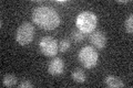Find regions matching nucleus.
<instances>
[{
  "instance_id": "nucleus-14",
  "label": "nucleus",
  "mask_w": 133,
  "mask_h": 88,
  "mask_svg": "<svg viewBox=\"0 0 133 88\" xmlns=\"http://www.w3.org/2000/svg\"><path fill=\"white\" fill-rule=\"evenodd\" d=\"M19 87L20 88H32L33 87V84L29 81H23L22 83L19 84Z\"/></svg>"
},
{
  "instance_id": "nucleus-6",
  "label": "nucleus",
  "mask_w": 133,
  "mask_h": 88,
  "mask_svg": "<svg viewBox=\"0 0 133 88\" xmlns=\"http://www.w3.org/2000/svg\"><path fill=\"white\" fill-rule=\"evenodd\" d=\"M64 70V62L60 57H53L48 64V72L52 76H59Z\"/></svg>"
},
{
  "instance_id": "nucleus-9",
  "label": "nucleus",
  "mask_w": 133,
  "mask_h": 88,
  "mask_svg": "<svg viewBox=\"0 0 133 88\" xmlns=\"http://www.w3.org/2000/svg\"><path fill=\"white\" fill-rule=\"evenodd\" d=\"M72 79L76 83H79V84L84 83L85 79H87V75L84 73V70L81 69V68H76L72 72Z\"/></svg>"
},
{
  "instance_id": "nucleus-4",
  "label": "nucleus",
  "mask_w": 133,
  "mask_h": 88,
  "mask_svg": "<svg viewBox=\"0 0 133 88\" xmlns=\"http://www.w3.org/2000/svg\"><path fill=\"white\" fill-rule=\"evenodd\" d=\"M35 36V27L30 22H23L18 28L16 33V40L20 45H28L33 41Z\"/></svg>"
},
{
  "instance_id": "nucleus-8",
  "label": "nucleus",
  "mask_w": 133,
  "mask_h": 88,
  "mask_svg": "<svg viewBox=\"0 0 133 88\" xmlns=\"http://www.w3.org/2000/svg\"><path fill=\"white\" fill-rule=\"evenodd\" d=\"M104 84L110 88H122V87L125 86L121 79H120L119 77H116V76H113V75L107 76L104 78Z\"/></svg>"
},
{
  "instance_id": "nucleus-15",
  "label": "nucleus",
  "mask_w": 133,
  "mask_h": 88,
  "mask_svg": "<svg viewBox=\"0 0 133 88\" xmlns=\"http://www.w3.org/2000/svg\"><path fill=\"white\" fill-rule=\"evenodd\" d=\"M57 2H58V3H60V5H64V3H66L68 1H58V0H57Z\"/></svg>"
},
{
  "instance_id": "nucleus-11",
  "label": "nucleus",
  "mask_w": 133,
  "mask_h": 88,
  "mask_svg": "<svg viewBox=\"0 0 133 88\" xmlns=\"http://www.w3.org/2000/svg\"><path fill=\"white\" fill-rule=\"evenodd\" d=\"M71 37L72 40L74 42H77V43H80V42H82L83 40H84V33L81 32L80 30H73L71 32Z\"/></svg>"
},
{
  "instance_id": "nucleus-12",
  "label": "nucleus",
  "mask_w": 133,
  "mask_h": 88,
  "mask_svg": "<svg viewBox=\"0 0 133 88\" xmlns=\"http://www.w3.org/2000/svg\"><path fill=\"white\" fill-rule=\"evenodd\" d=\"M70 41L68 39H62L60 40V42L58 43V49H59L60 52H66L70 49Z\"/></svg>"
},
{
  "instance_id": "nucleus-13",
  "label": "nucleus",
  "mask_w": 133,
  "mask_h": 88,
  "mask_svg": "<svg viewBox=\"0 0 133 88\" xmlns=\"http://www.w3.org/2000/svg\"><path fill=\"white\" fill-rule=\"evenodd\" d=\"M124 27H125V30H127L128 33L131 34V33L133 32V14L132 13L127 18L125 23H124Z\"/></svg>"
},
{
  "instance_id": "nucleus-2",
  "label": "nucleus",
  "mask_w": 133,
  "mask_h": 88,
  "mask_svg": "<svg viewBox=\"0 0 133 88\" xmlns=\"http://www.w3.org/2000/svg\"><path fill=\"white\" fill-rule=\"evenodd\" d=\"M98 23V18L93 12L91 11H83L77 17L76 26L78 30L85 33H92L94 31Z\"/></svg>"
},
{
  "instance_id": "nucleus-10",
  "label": "nucleus",
  "mask_w": 133,
  "mask_h": 88,
  "mask_svg": "<svg viewBox=\"0 0 133 88\" xmlns=\"http://www.w3.org/2000/svg\"><path fill=\"white\" fill-rule=\"evenodd\" d=\"M2 84H3V86H6V87H14L17 85V77L12 74H7L3 76Z\"/></svg>"
},
{
  "instance_id": "nucleus-3",
  "label": "nucleus",
  "mask_w": 133,
  "mask_h": 88,
  "mask_svg": "<svg viewBox=\"0 0 133 88\" xmlns=\"http://www.w3.org/2000/svg\"><path fill=\"white\" fill-rule=\"evenodd\" d=\"M79 62L84 68H93L98 64L99 54L93 46H84L80 50L79 52Z\"/></svg>"
},
{
  "instance_id": "nucleus-7",
  "label": "nucleus",
  "mask_w": 133,
  "mask_h": 88,
  "mask_svg": "<svg viewBox=\"0 0 133 88\" xmlns=\"http://www.w3.org/2000/svg\"><path fill=\"white\" fill-rule=\"evenodd\" d=\"M90 41L91 43L93 44V46H95L97 49H104L105 47V44H107V36L104 34V32L97 30V31H93L91 33V36H90Z\"/></svg>"
},
{
  "instance_id": "nucleus-16",
  "label": "nucleus",
  "mask_w": 133,
  "mask_h": 88,
  "mask_svg": "<svg viewBox=\"0 0 133 88\" xmlns=\"http://www.w3.org/2000/svg\"><path fill=\"white\" fill-rule=\"evenodd\" d=\"M119 2H120V3H128L129 1H123V0H119Z\"/></svg>"
},
{
  "instance_id": "nucleus-5",
  "label": "nucleus",
  "mask_w": 133,
  "mask_h": 88,
  "mask_svg": "<svg viewBox=\"0 0 133 88\" xmlns=\"http://www.w3.org/2000/svg\"><path fill=\"white\" fill-rule=\"evenodd\" d=\"M40 52L45 56H56L59 49H58V42L56 39L51 36H43L39 43Z\"/></svg>"
},
{
  "instance_id": "nucleus-1",
  "label": "nucleus",
  "mask_w": 133,
  "mask_h": 88,
  "mask_svg": "<svg viewBox=\"0 0 133 88\" xmlns=\"http://www.w3.org/2000/svg\"><path fill=\"white\" fill-rule=\"evenodd\" d=\"M32 20L43 30H55L60 24V15L58 12L53 8L47 6L35 8L32 12Z\"/></svg>"
}]
</instances>
